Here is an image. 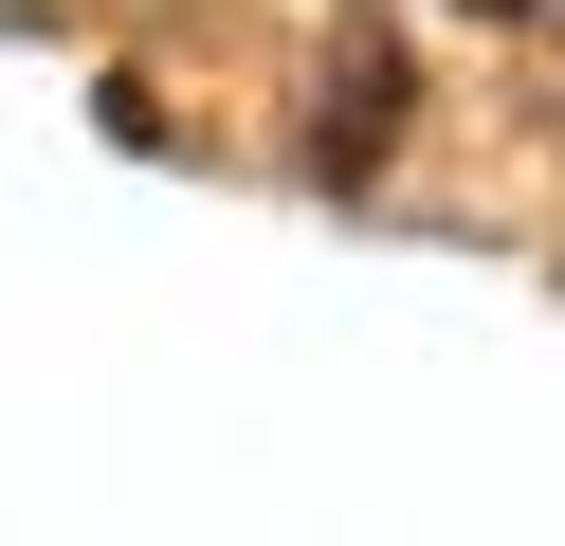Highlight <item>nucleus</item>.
Returning <instances> with one entry per match:
<instances>
[{"mask_svg":"<svg viewBox=\"0 0 565 546\" xmlns=\"http://www.w3.org/2000/svg\"><path fill=\"white\" fill-rule=\"evenodd\" d=\"M402 92H419V73H402V55H383V36H365V55L329 73V109H310V164H329V182H365L383 146H402Z\"/></svg>","mask_w":565,"mask_h":546,"instance_id":"1","label":"nucleus"},{"mask_svg":"<svg viewBox=\"0 0 565 546\" xmlns=\"http://www.w3.org/2000/svg\"><path fill=\"white\" fill-rule=\"evenodd\" d=\"M456 19H547V0H456Z\"/></svg>","mask_w":565,"mask_h":546,"instance_id":"2","label":"nucleus"}]
</instances>
